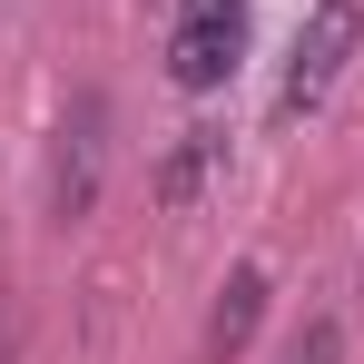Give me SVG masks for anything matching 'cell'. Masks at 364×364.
<instances>
[{"instance_id": "cell-6", "label": "cell", "mask_w": 364, "mask_h": 364, "mask_svg": "<svg viewBox=\"0 0 364 364\" xmlns=\"http://www.w3.org/2000/svg\"><path fill=\"white\" fill-rule=\"evenodd\" d=\"M286 364H345V325H335V315H305L296 345H286Z\"/></svg>"}, {"instance_id": "cell-2", "label": "cell", "mask_w": 364, "mask_h": 364, "mask_svg": "<svg viewBox=\"0 0 364 364\" xmlns=\"http://www.w3.org/2000/svg\"><path fill=\"white\" fill-rule=\"evenodd\" d=\"M99 178H109V99L79 89L60 109V138H50V217L79 227V217L99 207Z\"/></svg>"}, {"instance_id": "cell-4", "label": "cell", "mask_w": 364, "mask_h": 364, "mask_svg": "<svg viewBox=\"0 0 364 364\" xmlns=\"http://www.w3.org/2000/svg\"><path fill=\"white\" fill-rule=\"evenodd\" d=\"M217 178H227V128H178V148L158 158V207H168V217H187Z\"/></svg>"}, {"instance_id": "cell-3", "label": "cell", "mask_w": 364, "mask_h": 364, "mask_svg": "<svg viewBox=\"0 0 364 364\" xmlns=\"http://www.w3.org/2000/svg\"><path fill=\"white\" fill-rule=\"evenodd\" d=\"M246 50V0H187L168 30V79L178 89H217Z\"/></svg>"}, {"instance_id": "cell-5", "label": "cell", "mask_w": 364, "mask_h": 364, "mask_svg": "<svg viewBox=\"0 0 364 364\" xmlns=\"http://www.w3.org/2000/svg\"><path fill=\"white\" fill-rule=\"evenodd\" d=\"M256 315H266V266H237L217 305H207V335H197V364H237L246 335H256Z\"/></svg>"}, {"instance_id": "cell-1", "label": "cell", "mask_w": 364, "mask_h": 364, "mask_svg": "<svg viewBox=\"0 0 364 364\" xmlns=\"http://www.w3.org/2000/svg\"><path fill=\"white\" fill-rule=\"evenodd\" d=\"M355 50H364V0H315V10H305V30H296V50H286V69H276V119L325 109Z\"/></svg>"}]
</instances>
